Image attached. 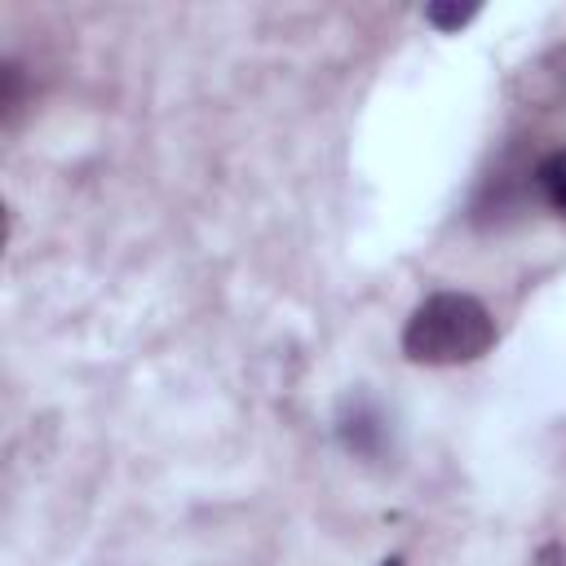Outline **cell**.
<instances>
[{"label": "cell", "instance_id": "cell-1", "mask_svg": "<svg viewBox=\"0 0 566 566\" xmlns=\"http://www.w3.org/2000/svg\"><path fill=\"white\" fill-rule=\"evenodd\" d=\"M495 323L486 305L469 292H433L420 301L402 327V354L424 367H455L473 363L491 349Z\"/></svg>", "mask_w": 566, "mask_h": 566}, {"label": "cell", "instance_id": "cell-2", "mask_svg": "<svg viewBox=\"0 0 566 566\" xmlns=\"http://www.w3.org/2000/svg\"><path fill=\"white\" fill-rule=\"evenodd\" d=\"M535 186H539V195L566 217V150H553V155L539 159V168H535Z\"/></svg>", "mask_w": 566, "mask_h": 566}, {"label": "cell", "instance_id": "cell-3", "mask_svg": "<svg viewBox=\"0 0 566 566\" xmlns=\"http://www.w3.org/2000/svg\"><path fill=\"white\" fill-rule=\"evenodd\" d=\"M478 18V4H429L424 9V22L438 27V31H460Z\"/></svg>", "mask_w": 566, "mask_h": 566}, {"label": "cell", "instance_id": "cell-4", "mask_svg": "<svg viewBox=\"0 0 566 566\" xmlns=\"http://www.w3.org/2000/svg\"><path fill=\"white\" fill-rule=\"evenodd\" d=\"M380 566H402V562H398V557H389V562H380Z\"/></svg>", "mask_w": 566, "mask_h": 566}]
</instances>
